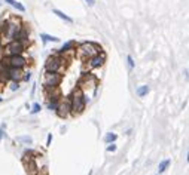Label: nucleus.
<instances>
[{
    "instance_id": "1",
    "label": "nucleus",
    "mask_w": 189,
    "mask_h": 175,
    "mask_svg": "<svg viewBox=\"0 0 189 175\" xmlns=\"http://www.w3.org/2000/svg\"><path fill=\"white\" fill-rule=\"evenodd\" d=\"M69 101H70V110L75 114H79V113H82L85 110L86 98H85V95H83V92H82L80 88H78V89H75L72 92V97H70Z\"/></svg>"
},
{
    "instance_id": "2",
    "label": "nucleus",
    "mask_w": 189,
    "mask_h": 175,
    "mask_svg": "<svg viewBox=\"0 0 189 175\" xmlns=\"http://www.w3.org/2000/svg\"><path fill=\"white\" fill-rule=\"evenodd\" d=\"M100 52H101V48L98 45L92 43V42H83L79 46V53L82 56H85V58H91V56H94V55H97Z\"/></svg>"
},
{
    "instance_id": "3",
    "label": "nucleus",
    "mask_w": 189,
    "mask_h": 175,
    "mask_svg": "<svg viewBox=\"0 0 189 175\" xmlns=\"http://www.w3.org/2000/svg\"><path fill=\"white\" fill-rule=\"evenodd\" d=\"M27 59L22 55H9L6 58L1 59V65L3 67H15V68H22L25 67Z\"/></svg>"
},
{
    "instance_id": "4",
    "label": "nucleus",
    "mask_w": 189,
    "mask_h": 175,
    "mask_svg": "<svg viewBox=\"0 0 189 175\" xmlns=\"http://www.w3.org/2000/svg\"><path fill=\"white\" fill-rule=\"evenodd\" d=\"M63 77L58 74V71H45L43 76V86L45 88H57L61 83Z\"/></svg>"
},
{
    "instance_id": "5",
    "label": "nucleus",
    "mask_w": 189,
    "mask_h": 175,
    "mask_svg": "<svg viewBox=\"0 0 189 175\" xmlns=\"http://www.w3.org/2000/svg\"><path fill=\"white\" fill-rule=\"evenodd\" d=\"M63 65V58L58 55H51L45 62V71H58Z\"/></svg>"
},
{
    "instance_id": "6",
    "label": "nucleus",
    "mask_w": 189,
    "mask_h": 175,
    "mask_svg": "<svg viewBox=\"0 0 189 175\" xmlns=\"http://www.w3.org/2000/svg\"><path fill=\"white\" fill-rule=\"evenodd\" d=\"M7 55H21L24 52V45L19 40H10L6 46Z\"/></svg>"
},
{
    "instance_id": "7",
    "label": "nucleus",
    "mask_w": 189,
    "mask_h": 175,
    "mask_svg": "<svg viewBox=\"0 0 189 175\" xmlns=\"http://www.w3.org/2000/svg\"><path fill=\"white\" fill-rule=\"evenodd\" d=\"M57 113H58V116L60 117H67L69 116V113H70V101L69 100H64V101H61L58 105H57Z\"/></svg>"
},
{
    "instance_id": "8",
    "label": "nucleus",
    "mask_w": 189,
    "mask_h": 175,
    "mask_svg": "<svg viewBox=\"0 0 189 175\" xmlns=\"http://www.w3.org/2000/svg\"><path fill=\"white\" fill-rule=\"evenodd\" d=\"M7 74H9V79L12 82H19L24 77L22 68H15V67H7Z\"/></svg>"
},
{
    "instance_id": "9",
    "label": "nucleus",
    "mask_w": 189,
    "mask_h": 175,
    "mask_svg": "<svg viewBox=\"0 0 189 175\" xmlns=\"http://www.w3.org/2000/svg\"><path fill=\"white\" fill-rule=\"evenodd\" d=\"M104 59H106L104 53H103V52H100V53H97V55H94V56H91V58H89V67H91V68H98V67H101V65H103Z\"/></svg>"
},
{
    "instance_id": "10",
    "label": "nucleus",
    "mask_w": 189,
    "mask_h": 175,
    "mask_svg": "<svg viewBox=\"0 0 189 175\" xmlns=\"http://www.w3.org/2000/svg\"><path fill=\"white\" fill-rule=\"evenodd\" d=\"M95 86L97 85V79L92 76V74H83V77L80 79V82H79V88L80 89H83V88H86V86Z\"/></svg>"
},
{
    "instance_id": "11",
    "label": "nucleus",
    "mask_w": 189,
    "mask_h": 175,
    "mask_svg": "<svg viewBox=\"0 0 189 175\" xmlns=\"http://www.w3.org/2000/svg\"><path fill=\"white\" fill-rule=\"evenodd\" d=\"M52 12H54V13H55V15H57L58 18H61V19H64L66 22H69V24H72V22H73V19H72V18H70L69 15H66V13H64L63 10H60V9H54Z\"/></svg>"
},
{
    "instance_id": "12",
    "label": "nucleus",
    "mask_w": 189,
    "mask_h": 175,
    "mask_svg": "<svg viewBox=\"0 0 189 175\" xmlns=\"http://www.w3.org/2000/svg\"><path fill=\"white\" fill-rule=\"evenodd\" d=\"M6 3H9L10 6H13L16 10H19V12H25V7H24V4H21L19 1H16V0H4Z\"/></svg>"
},
{
    "instance_id": "13",
    "label": "nucleus",
    "mask_w": 189,
    "mask_h": 175,
    "mask_svg": "<svg viewBox=\"0 0 189 175\" xmlns=\"http://www.w3.org/2000/svg\"><path fill=\"white\" fill-rule=\"evenodd\" d=\"M75 46H76V43H75V42H67V43H64V45H63V48L60 49V52H61V53L69 52V51L75 49Z\"/></svg>"
},
{
    "instance_id": "14",
    "label": "nucleus",
    "mask_w": 189,
    "mask_h": 175,
    "mask_svg": "<svg viewBox=\"0 0 189 175\" xmlns=\"http://www.w3.org/2000/svg\"><path fill=\"white\" fill-rule=\"evenodd\" d=\"M168 165H170V159H165V160H162L161 163H159V166H158V172L159 174H162L167 168H168Z\"/></svg>"
},
{
    "instance_id": "15",
    "label": "nucleus",
    "mask_w": 189,
    "mask_h": 175,
    "mask_svg": "<svg viewBox=\"0 0 189 175\" xmlns=\"http://www.w3.org/2000/svg\"><path fill=\"white\" fill-rule=\"evenodd\" d=\"M40 37H42L45 42H58V40H60L58 37H55V36H51V34H46V33L40 34Z\"/></svg>"
},
{
    "instance_id": "16",
    "label": "nucleus",
    "mask_w": 189,
    "mask_h": 175,
    "mask_svg": "<svg viewBox=\"0 0 189 175\" xmlns=\"http://www.w3.org/2000/svg\"><path fill=\"white\" fill-rule=\"evenodd\" d=\"M148 92H149V86L148 85H143V86H140L137 89V95L139 97H145V95H148Z\"/></svg>"
},
{
    "instance_id": "17",
    "label": "nucleus",
    "mask_w": 189,
    "mask_h": 175,
    "mask_svg": "<svg viewBox=\"0 0 189 175\" xmlns=\"http://www.w3.org/2000/svg\"><path fill=\"white\" fill-rule=\"evenodd\" d=\"M116 138H118V135H116V134H107V135H106V138H104V141H106V143H115V141H116Z\"/></svg>"
},
{
    "instance_id": "18",
    "label": "nucleus",
    "mask_w": 189,
    "mask_h": 175,
    "mask_svg": "<svg viewBox=\"0 0 189 175\" xmlns=\"http://www.w3.org/2000/svg\"><path fill=\"white\" fill-rule=\"evenodd\" d=\"M57 105H58V100H52V101L48 104V108H49V110H55Z\"/></svg>"
},
{
    "instance_id": "19",
    "label": "nucleus",
    "mask_w": 189,
    "mask_h": 175,
    "mask_svg": "<svg viewBox=\"0 0 189 175\" xmlns=\"http://www.w3.org/2000/svg\"><path fill=\"white\" fill-rule=\"evenodd\" d=\"M39 111H40V104L34 103V104H33V107H31V113L34 114V113H39Z\"/></svg>"
},
{
    "instance_id": "20",
    "label": "nucleus",
    "mask_w": 189,
    "mask_h": 175,
    "mask_svg": "<svg viewBox=\"0 0 189 175\" xmlns=\"http://www.w3.org/2000/svg\"><path fill=\"white\" fill-rule=\"evenodd\" d=\"M127 61H128L130 68H134V59H133V56H131V55H128V56H127Z\"/></svg>"
},
{
    "instance_id": "21",
    "label": "nucleus",
    "mask_w": 189,
    "mask_h": 175,
    "mask_svg": "<svg viewBox=\"0 0 189 175\" xmlns=\"http://www.w3.org/2000/svg\"><path fill=\"white\" fill-rule=\"evenodd\" d=\"M19 141H22V143H27V144H30V143H31V138H30V137H19Z\"/></svg>"
},
{
    "instance_id": "22",
    "label": "nucleus",
    "mask_w": 189,
    "mask_h": 175,
    "mask_svg": "<svg viewBox=\"0 0 189 175\" xmlns=\"http://www.w3.org/2000/svg\"><path fill=\"white\" fill-rule=\"evenodd\" d=\"M10 89H12V91L18 89V82H12V85H10Z\"/></svg>"
},
{
    "instance_id": "23",
    "label": "nucleus",
    "mask_w": 189,
    "mask_h": 175,
    "mask_svg": "<svg viewBox=\"0 0 189 175\" xmlns=\"http://www.w3.org/2000/svg\"><path fill=\"white\" fill-rule=\"evenodd\" d=\"M30 79H31V74H30V73H27V74H25V76L22 77V80H25V82H28Z\"/></svg>"
},
{
    "instance_id": "24",
    "label": "nucleus",
    "mask_w": 189,
    "mask_h": 175,
    "mask_svg": "<svg viewBox=\"0 0 189 175\" xmlns=\"http://www.w3.org/2000/svg\"><path fill=\"white\" fill-rule=\"evenodd\" d=\"M115 150H116V146L115 144H112V146L107 147V152H115Z\"/></svg>"
},
{
    "instance_id": "25",
    "label": "nucleus",
    "mask_w": 189,
    "mask_h": 175,
    "mask_svg": "<svg viewBox=\"0 0 189 175\" xmlns=\"http://www.w3.org/2000/svg\"><path fill=\"white\" fill-rule=\"evenodd\" d=\"M51 140H52V135H48V141H46V146L51 144Z\"/></svg>"
},
{
    "instance_id": "26",
    "label": "nucleus",
    "mask_w": 189,
    "mask_h": 175,
    "mask_svg": "<svg viewBox=\"0 0 189 175\" xmlns=\"http://www.w3.org/2000/svg\"><path fill=\"white\" fill-rule=\"evenodd\" d=\"M85 1H86V3L89 4V6H92V4L95 3V0H85Z\"/></svg>"
},
{
    "instance_id": "27",
    "label": "nucleus",
    "mask_w": 189,
    "mask_h": 175,
    "mask_svg": "<svg viewBox=\"0 0 189 175\" xmlns=\"http://www.w3.org/2000/svg\"><path fill=\"white\" fill-rule=\"evenodd\" d=\"M1 137H3V131L0 129V140H1Z\"/></svg>"
},
{
    "instance_id": "28",
    "label": "nucleus",
    "mask_w": 189,
    "mask_h": 175,
    "mask_svg": "<svg viewBox=\"0 0 189 175\" xmlns=\"http://www.w3.org/2000/svg\"><path fill=\"white\" fill-rule=\"evenodd\" d=\"M0 37H1V25H0Z\"/></svg>"
},
{
    "instance_id": "29",
    "label": "nucleus",
    "mask_w": 189,
    "mask_h": 175,
    "mask_svg": "<svg viewBox=\"0 0 189 175\" xmlns=\"http://www.w3.org/2000/svg\"><path fill=\"white\" fill-rule=\"evenodd\" d=\"M0 51H1V43H0Z\"/></svg>"
},
{
    "instance_id": "30",
    "label": "nucleus",
    "mask_w": 189,
    "mask_h": 175,
    "mask_svg": "<svg viewBox=\"0 0 189 175\" xmlns=\"http://www.w3.org/2000/svg\"><path fill=\"white\" fill-rule=\"evenodd\" d=\"M0 101H1V98H0Z\"/></svg>"
}]
</instances>
